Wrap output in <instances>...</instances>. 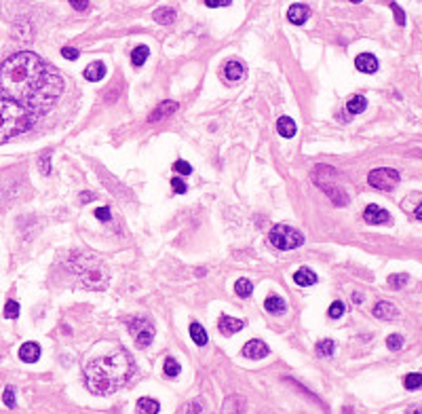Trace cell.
Here are the masks:
<instances>
[{"mask_svg":"<svg viewBox=\"0 0 422 414\" xmlns=\"http://www.w3.org/2000/svg\"><path fill=\"white\" fill-rule=\"evenodd\" d=\"M64 93V78L32 51H19L0 66V95L36 116Z\"/></svg>","mask_w":422,"mask_h":414,"instance_id":"1","label":"cell"},{"mask_svg":"<svg viewBox=\"0 0 422 414\" xmlns=\"http://www.w3.org/2000/svg\"><path fill=\"white\" fill-rule=\"evenodd\" d=\"M136 374V362L127 351H116L114 355L97 357L87 364V387L97 395H110L125 387Z\"/></svg>","mask_w":422,"mask_h":414,"instance_id":"2","label":"cell"},{"mask_svg":"<svg viewBox=\"0 0 422 414\" xmlns=\"http://www.w3.org/2000/svg\"><path fill=\"white\" fill-rule=\"evenodd\" d=\"M36 116L13 100H0V144L8 142L11 138L28 131Z\"/></svg>","mask_w":422,"mask_h":414,"instance_id":"3","label":"cell"},{"mask_svg":"<svg viewBox=\"0 0 422 414\" xmlns=\"http://www.w3.org/2000/svg\"><path fill=\"white\" fill-rule=\"evenodd\" d=\"M268 241H271L277 249L285 251V249L300 247L304 243V235L300 230L287 226V224H277V226H273V230L268 232Z\"/></svg>","mask_w":422,"mask_h":414,"instance_id":"4","label":"cell"},{"mask_svg":"<svg viewBox=\"0 0 422 414\" xmlns=\"http://www.w3.org/2000/svg\"><path fill=\"white\" fill-rule=\"evenodd\" d=\"M127 328H129V334L136 338V345L140 349H146L152 340H154V328L143 317H131L127 321Z\"/></svg>","mask_w":422,"mask_h":414,"instance_id":"5","label":"cell"},{"mask_svg":"<svg viewBox=\"0 0 422 414\" xmlns=\"http://www.w3.org/2000/svg\"><path fill=\"white\" fill-rule=\"evenodd\" d=\"M399 180H401L399 172H397V169H391V167H378V169H374V172H370V176H367L370 186L378 188V191H393V188L399 184Z\"/></svg>","mask_w":422,"mask_h":414,"instance_id":"6","label":"cell"},{"mask_svg":"<svg viewBox=\"0 0 422 414\" xmlns=\"http://www.w3.org/2000/svg\"><path fill=\"white\" fill-rule=\"evenodd\" d=\"M363 220L367 224H389L391 222V213L387 209H382L378 205H367L363 211Z\"/></svg>","mask_w":422,"mask_h":414,"instance_id":"7","label":"cell"},{"mask_svg":"<svg viewBox=\"0 0 422 414\" xmlns=\"http://www.w3.org/2000/svg\"><path fill=\"white\" fill-rule=\"evenodd\" d=\"M268 353H271V349H268V345H264L262 340H249V343L243 347V355L247 359H254V362H258V359H264Z\"/></svg>","mask_w":422,"mask_h":414,"instance_id":"8","label":"cell"},{"mask_svg":"<svg viewBox=\"0 0 422 414\" xmlns=\"http://www.w3.org/2000/svg\"><path fill=\"white\" fill-rule=\"evenodd\" d=\"M218 328L224 336H232V334H237V332H241L245 328V321H241L237 317H228V315H222V317L218 319Z\"/></svg>","mask_w":422,"mask_h":414,"instance_id":"9","label":"cell"},{"mask_svg":"<svg viewBox=\"0 0 422 414\" xmlns=\"http://www.w3.org/2000/svg\"><path fill=\"white\" fill-rule=\"evenodd\" d=\"M175 110H177V102H173V100L160 102V104L154 108V110H152V114L148 116V123H158V121H163V119H167V116H171Z\"/></svg>","mask_w":422,"mask_h":414,"instance_id":"10","label":"cell"},{"mask_svg":"<svg viewBox=\"0 0 422 414\" xmlns=\"http://www.w3.org/2000/svg\"><path fill=\"white\" fill-rule=\"evenodd\" d=\"M355 68L359 72H363V74H374L378 70V59L372 53H361V55L355 57Z\"/></svg>","mask_w":422,"mask_h":414,"instance_id":"11","label":"cell"},{"mask_svg":"<svg viewBox=\"0 0 422 414\" xmlns=\"http://www.w3.org/2000/svg\"><path fill=\"white\" fill-rule=\"evenodd\" d=\"M224 78L228 80V83H237V80H241L245 76V66L241 64V61H237V59H230V61H226L224 64Z\"/></svg>","mask_w":422,"mask_h":414,"instance_id":"12","label":"cell"},{"mask_svg":"<svg viewBox=\"0 0 422 414\" xmlns=\"http://www.w3.org/2000/svg\"><path fill=\"white\" fill-rule=\"evenodd\" d=\"M308 15H310V8L306 4H291L289 8H287V19L295 25H302L308 19Z\"/></svg>","mask_w":422,"mask_h":414,"instance_id":"13","label":"cell"},{"mask_svg":"<svg viewBox=\"0 0 422 414\" xmlns=\"http://www.w3.org/2000/svg\"><path fill=\"white\" fill-rule=\"evenodd\" d=\"M19 359L25 364H34L40 359V347L38 343H23L19 349Z\"/></svg>","mask_w":422,"mask_h":414,"instance_id":"14","label":"cell"},{"mask_svg":"<svg viewBox=\"0 0 422 414\" xmlns=\"http://www.w3.org/2000/svg\"><path fill=\"white\" fill-rule=\"evenodd\" d=\"M372 313H374L376 319H382V321H389V319H395V317H397V309H395L393 304L387 302V300H380V302L374 307Z\"/></svg>","mask_w":422,"mask_h":414,"instance_id":"15","label":"cell"},{"mask_svg":"<svg viewBox=\"0 0 422 414\" xmlns=\"http://www.w3.org/2000/svg\"><path fill=\"white\" fill-rule=\"evenodd\" d=\"M85 78L91 80V83H100V80L106 76V64L104 61H91L87 68H85Z\"/></svg>","mask_w":422,"mask_h":414,"instance_id":"16","label":"cell"},{"mask_svg":"<svg viewBox=\"0 0 422 414\" xmlns=\"http://www.w3.org/2000/svg\"><path fill=\"white\" fill-rule=\"evenodd\" d=\"M293 281L298 285H302V287H308V285L317 283V275L312 273L308 266H302V268H298V271L293 273Z\"/></svg>","mask_w":422,"mask_h":414,"instance_id":"17","label":"cell"},{"mask_svg":"<svg viewBox=\"0 0 422 414\" xmlns=\"http://www.w3.org/2000/svg\"><path fill=\"white\" fill-rule=\"evenodd\" d=\"M264 309L271 315H281V313H285L287 304H285V300L281 298V296H268V298L264 300Z\"/></svg>","mask_w":422,"mask_h":414,"instance_id":"18","label":"cell"},{"mask_svg":"<svg viewBox=\"0 0 422 414\" xmlns=\"http://www.w3.org/2000/svg\"><path fill=\"white\" fill-rule=\"evenodd\" d=\"M277 131L281 133V138H293L295 136V123L291 116H281L277 121Z\"/></svg>","mask_w":422,"mask_h":414,"instance_id":"19","label":"cell"},{"mask_svg":"<svg viewBox=\"0 0 422 414\" xmlns=\"http://www.w3.org/2000/svg\"><path fill=\"white\" fill-rule=\"evenodd\" d=\"M160 404L152 398H140L138 400V412L140 414H158Z\"/></svg>","mask_w":422,"mask_h":414,"instance_id":"20","label":"cell"},{"mask_svg":"<svg viewBox=\"0 0 422 414\" xmlns=\"http://www.w3.org/2000/svg\"><path fill=\"white\" fill-rule=\"evenodd\" d=\"M154 21L160 23V25L173 23L175 21V11H173V8H169V6H160V8L154 11Z\"/></svg>","mask_w":422,"mask_h":414,"instance_id":"21","label":"cell"},{"mask_svg":"<svg viewBox=\"0 0 422 414\" xmlns=\"http://www.w3.org/2000/svg\"><path fill=\"white\" fill-rule=\"evenodd\" d=\"M365 108H367V100L363 95H353L351 100L346 102V110L351 114H361V112H365Z\"/></svg>","mask_w":422,"mask_h":414,"instance_id":"22","label":"cell"},{"mask_svg":"<svg viewBox=\"0 0 422 414\" xmlns=\"http://www.w3.org/2000/svg\"><path fill=\"white\" fill-rule=\"evenodd\" d=\"M148 55H150L148 47H146V44H140V47H136V49L131 51V64L136 66V68H140V66H143V64H146Z\"/></svg>","mask_w":422,"mask_h":414,"instance_id":"23","label":"cell"},{"mask_svg":"<svg viewBox=\"0 0 422 414\" xmlns=\"http://www.w3.org/2000/svg\"><path fill=\"white\" fill-rule=\"evenodd\" d=\"M190 338L194 340L199 347H205L207 345V332H205V328L201 326V323H190Z\"/></svg>","mask_w":422,"mask_h":414,"instance_id":"24","label":"cell"},{"mask_svg":"<svg viewBox=\"0 0 422 414\" xmlns=\"http://www.w3.org/2000/svg\"><path fill=\"white\" fill-rule=\"evenodd\" d=\"M315 351H317L319 357H331V355H334V351H336V343H334V340H329V338H323V340L317 343Z\"/></svg>","mask_w":422,"mask_h":414,"instance_id":"25","label":"cell"},{"mask_svg":"<svg viewBox=\"0 0 422 414\" xmlns=\"http://www.w3.org/2000/svg\"><path fill=\"white\" fill-rule=\"evenodd\" d=\"M235 292L237 296H241V298H249L251 294H254V285H251L249 279H237V283H235Z\"/></svg>","mask_w":422,"mask_h":414,"instance_id":"26","label":"cell"},{"mask_svg":"<svg viewBox=\"0 0 422 414\" xmlns=\"http://www.w3.org/2000/svg\"><path fill=\"white\" fill-rule=\"evenodd\" d=\"M403 387H406L408 391H416L422 387V372H412L408 374L406 379H403Z\"/></svg>","mask_w":422,"mask_h":414,"instance_id":"27","label":"cell"},{"mask_svg":"<svg viewBox=\"0 0 422 414\" xmlns=\"http://www.w3.org/2000/svg\"><path fill=\"white\" fill-rule=\"evenodd\" d=\"M163 372H165V376H169V379H173V376L179 374V364L173 357H167L165 364H163Z\"/></svg>","mask_w":422,"mask_h":414,"instance_id":"28","label":"cell"},{"mask_svg":"<svg viewBox=\"0 0 422 414\" xmlns=\"http://www.w3.org/2000/svg\"><path fill=\"white\" fill-rule=\"evenodd\" d=\"M410 281V277L406 273H397V275H391L389 277V285L395 287V290H401V287H406V283Z\"/></svg>","mask_w":422,"mask_h":414,"instance_id":"29","label":"cell"},{"mask_svg":"<svg viewBox=\"0 0 422 414\" xmlns=\"http://www.w3.org/2000/svg\"><path fill=\"white\" fill-rule=\"evenodd\" d=\"M4 317L6 319H17V317H19V304H17L15 300H8L4 304Z\"/></svg>","mask_w":422,"mask_h":414,"instance_id":"30","label":"cell"},{"mask_svg":"<svg viewBox=\"0 0 422 414\" xmlns=\"http://www.w3.org/2000/svg\"><path fill=\"white\" fill-rule=\"evenodd\" d=\"M38 167H40V172H42L44 176L51 174V150H47V152H42V155H40Z\"/></svg>","mask_w":422,"mask_h":414,"instance_id":"31","label":"cell"},{"mask_svg":"<svg viewBox=\"0 0 422 414\" xmlns=\"http://www.w3.org/2000/svg\"><path fill=\"white\" fill-rule=\"evenodd\" d=\"M403 336L401 334H391L389 338H387V347H389V351H399V349H403Z\"/></svg>","mask_w":422,"mask_h":414,"instance_id":"32","label":"cell"},{"mask_svg":"<svg viewBox=\"0 0 422 414\" xmlns=\"http://www.w3.org/2000/svg\"><path fill=\"white\" fill-rule=\"evenodd\" d=\"M389 6L393 8V13H395V21H397L399 25H406V13H403V8L395 2V0H389Z\"/></svg>","mask_w":422,"mask_h":414,"instance_id":"33","label":"cell"},{"mask_svg":"<svg viewBox=\"0 0 422 414\" xmlns=\"http://www.w3.org/2000/svg\"><path fill=\"white\" fill-rule=\"evenodd\" d=\"M344 302H340V300H336V302H331V307H329V311H327V315L331 319H338V317H342L344 315Z\"/></svg>","mask_w":422,"mask_h":414,"instance_id":"34","label":"cell"},{"mask_svg":"<svg viewBox=\"0 0 422 414\" xmlns=\"http://www.w3.org/2000/svg\"><path fill=\"white\" fill-rule=\"evenodd\" d=\"M2 402H4L6 408H15L17 406V402H15V389H13V387H6V389L2 391Z\"/></svg>","mask_w":422,"mask_h":414,"instance_id":"35","label":"cell"},{"mask_svg":"<svg viewBox=\"0 0 422 414\" xmlns=\"http://www.w3.org/2000/svg\"><path fill=\"white\" fill-rule=\"evenodd\" d=\"M173 169L177 174H182V176H190L192 174V167H190V163H186V161H175Z\"/></svg>","mask_w":422,"mask_h":414,"instance_id":"36","label":"cell"},{"mask_svg":"<svg viewBox=\"0 0 422 414\" xmlns=\"http://www.w3.org/2000/svg\"><path fill=\"white\" fill-rule=\"evenodd\" d=\"M171 188H173V191H175L177 195H184V193L188 191L186 182H184V180H179V178H173V180H171Z\"/></svg>","mask_w":422,"mask_h":414,"instance_id":"37","label":"cell"},{"mask_svg":"<svg viewBox=\"0 0 422 414\" xmlns=\"http://www.w3.org/2000/svg\"><path fill=\"white\" fill-rule=\"evenodd\" d=\"M95 218L102 220V222H108V220L112 218V215H110V207H97V209H95Z\"/></svg>","mask_w":422,"mask_h":414,"instance_id":"38","label":"cell"},{"mask_svg":"<svg viewBox=\"0 0 422 414\" xmlns=\"http://www.w3.org/2000/svg\"><path fill=\"white\" fill-rule=\"evenodd\" d=\"M61 55H64L66 59H70V61H72V59H78V55H80V53H78V49H72V47H61Z\"/></svg>","mask_w":422,"mask_h":414,"instance_id":"39","label":"cell"},{"mask_svg":"<svg viewBox=\"0 0 422 414\" xmlns=\"http://www.w3.org/2000/svg\"><path fill=\"white\" fill-rule=\"evenodd\" d=\"M186 414H203V404L201 402H190L186 406Z\"/></svg>","mask_w":422,"mask_h":414,"instance_id":"40","label":"cell"},{"mask_svg":"<svg viewBox=\"0 0 422 414\" xmlns=\"http://www.w3.org/2000/svg\"><path fill=\"white\" fill-rule=\"evenodd\" d=\"M205 4L209 8H220V6H230L232 0H205Z\"/></svg>","mask_w":422,"mask_h":414,"instance_id":"41","label":"cell"},{"mask_svg":"<svg viewBox=\"0 0 422 414\" xmlns=\"http://www.w3.org/2000/svg\"><path fill=\"white\" fill-rule=\"evenodd\" d=\"M68 2H70L72 6H74L76 11H80V13L87 11V8H89V0H68Z\"/></svg>","mask_w":422,"mask_h":414,"instance_id":"42","label":"cell"},{"mask_svg":"<svg viewBox=\"0 0 422 414\" xmlns=\"http://www.w3.org/2000/svg\"><path fill=\"white\" fill-rule=\"evenodd\" d=\"M93 199H97L95 193H83V195H80V203H89V201H93Z\"/></svg>","mask_w":422,"mask_h":414,"instance_id":"43","label":"cell"},{"mask_svg":"<svg viewBox=\"0 0 422 414\" xmlns=\"http://www.w3.org/2000/svg\"><path fill=\"white\" fill-rule=\"evenodd\" d=\"M406 414H422V408H420V406H410V408L406 410Z\"/></svg>","mask_w":422,"mask_h":414,"instance_id":"44","label":"cell"},{"mask_svg":"<svg viewBox=\"0 0 422 414\" xmlns=\"http://www.w3.org/2000/svg\"><path fill=\"white\" fill-rule=\"evenodd\" d=\"M414 213H416V218H418V220H422V203L416 207V211H414Z\"/></svg>","mask_w":422,"mask_h":414,"instance_id":"45","label":"cell"},{"mask_svg":"<svg viewBox=\"0 0 422 414\" xmlns=\"http://www.w3.org/2000/svg\"><path fill=\"white\" fill-rule=\"evenodd\" d=\"M353 302H357V304L363 302V296H361V294H353Z\"/></svg>","mask_w":422,"mask_h":414,"instance_id":"46","label":"cell"},{"mask_svg":"<svg viewBox=\"0 0 422 414\" xmlns=\"http://www.w3.org/2000/svg\"><path fill=\"white\" fill-rule=\"evenodd\" d=\"M342 414H355V410H353V408H348V406H346V408H344V412H342Z\"/></svg>","mask_w":422,"mask_h":414,"instance_id":"47","label":"cell"},{"mask_svg":"<svg viewBox=\"0 0 422 414\" xmlns=\"http://www.w3.org/2000/svg\"><path fill=\"white\" fill-rule=\"evenodd\" d=\"M351 2H361V0H351Z\"/></svg>","mask_w":422,"mask_h":414,"instance_id":"48","label":"cell"}]
</instances>
